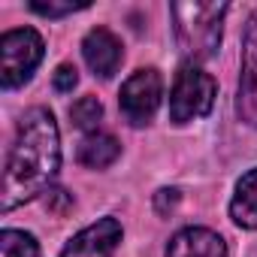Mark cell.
Instances as JSON below:
<instances>
[{
    "label": "cell",
    "instance_id": "cell-1",
    "mask_svg": "<svg viewBox=\"0 0 257 257\" xmlns=\"http://www.w3.org/2000/svg\"><path fill=\"white\" fill-rule=\"evenodd\" d=\"M61 170V131L52 109L31 106L16 127L4 167V212H13L52 191Z\"/></svg>",
    "mask_w": 257,
    "mask_h": 257
},
{
    "label": "cell",
    "instance_id": "cell-2",
    "mask_svg": "<svg viewBox=\"0 0 257 257\" xmlns=\"http://www.w3.org/2000/svg\"><path fill=\"white\" fill-rule=\"evenodd\" d=\"M227 13H230V4H224V0H218V4H200V0L170 4L176 46L188 58V64H200L218 55Z\"/></svg>",
    "mask_w": 257,
    "mask_h": 257
},
{
    "label": "cell",
    "instance_id": "cell-3",
    "mask_svg": "<svg viewBox=\"0 0 257 257\" xmlns=\"http://www.w3.org/2000/svg\"><path fill=\"white\" fill-rule=\"evenodd\" d=\"M218 82L212 73H206L200 64H182L173 88H170V121L173 124H191L197 118H206L215 106Z\"/></svg>",
    "mask_w": 257,
    "mask_h": 257
},
{
    "label": "cell",
    "instance_id": "cell-4",
    "mask_svg": "<svg viewBox=\"0 0 257 257\" xmlns=\"http://www.w3.org/2000/svg\"><path fill=\"white\" fill-rule=\"evenodd\" d=\"M46 58L43 34L34 28H13L0 37V85L4 91H16L28 85L37 67Z\"/></svg>",
    "mask_w": 257,
    "mask_h": 257
},
{
    "label": "cell",
    "instance_id": "cell-5",
    "mask_svg": "<svg viewBox=\"0 0 257 257\" xmlns=\"http://www.w3.org/2000/svg\"><path fill=\"white\" fill-rule=\"evenodd\" d=\"M164 100V76L158 67H143L124 79L118 91L121 118L131 127H149Z\"/></svg>",
    "mask_w": 257,
    "mask_h": 257
},
{
    "label": "cell",
    "instance_id": "cell-6",
    "mask_svg": "<svg viewBox=\"0 0 257 257\" xmlns=\"http://www.w3.org/2000/svg\"><path fill=\"white\" fill-rule=\"evenodd\" d=\"M236 115H239L242 124L257 131V10L248 16L245 34H242V67H239Z\"/></svg>",
    "mask_w": 257,
    "mask_h": 257
},
{
    "label": "cell",
    "instance_id": "cell-7",
    "mask_svg": "<svg viewBox=\"0 0 257 257\" xmlns=\"http://www.w3.org/2000/svg\"><path fill=\"white\" fill-rule=\"evenodd\" d=\"M121 239H124L121 221L106 215V218H97L94 224L82 227L76 236H70V242L61 248V257H112L118 251Z\"/></svg>",
    "mask_w": 257,
    "mask_h": 257
},
{
    "label": "cell",
    "instance_id": "cell-8",
    "mask_svg": "<svg viewBox=\"0 0 257 257\" xmlns=\"http://www.w3.org/2000/svg\"><path fill=\"white\" fill-rule=\"evenodd\" d=\"M82 58L94 76L112 79L124 61V43L109 28H91L82 40Z\"/></svg>",
    "mask_w": 257,
    "mask_h": 257
},
{
    "label": "cell",
    "instance_id": "cell-9",
    "mask_svg": "<svg viewBox=\"0 0 257 257\" xmlns=\"http://www.w3.org/2000/svg\"><path fill=\"white\" fill-rule=\"evenodd\" d=\"M164 257H230L221 233L209 227H182L173 233Z\"/></svg>",
    "mask_w": 257,
    "mask_h": 257
},
{
    "label": "cell",
    "instance_id": "cell-10",
    "mask_svg": "<svg viewBox=\"0 0 257 257\" xmlns=\"http://www.w3.org/2000/svg\"><path fill=\"white\" fill-rule=\"evenodd\" d=\"M121 158V143L112 137V134H103V131H94V134H85L79 140V149H76V161L88 170H106L112 167L115 161Z\"/></svg>",
    "mask_w": 257,
    "mask_h": 257
},
{
    "label": "cell",
    "instance_id": "cell-11",
    "mask_svg": "<svg viewBox=\"0 0 257 257\" xmlns=\"http://www.w3.org/2000/svg\"><path fill=\"white\" fill-rule=\"evenodd\" d=\"M230 218L242 230H257V167H251L233 191L230 200Z\"/></svg>",
    "mask_w": 257,
    "mask_h": 257
},
{
    "label": "cell",
    "instance_id": "cell-12",
    "mask_svg": "<svg viewBox=\"0 0 257 257\" xmlns=\"http://www.w3.org/2000/svg\"><path fill=\"white\" fill-rule=\"evenodd\" d=\"M0 257H40V242L28 230L7 227L0 233Z\"/></svg>",
    "mask_w": 257,
    "mask_h": 257
},
{
    "label": "cell",
    "instance_id": "cell-13",
    "mask_svg": "<svg viewBox=\"0 0 257 257\" xmlns=\"http://www.w3.org/2000/svg\"><path fill=\"white\" fill-rule=\"evenodd\" d=\"M70 118H73V124L79 127V131L94 134L97 127H100V121H103V103H100L97 97L85 94V97H79V100L70 106Z\"/></svg>",
    "mask_w": 257,
    "mask_h": 257
},
{
    "label": "cell",
    "instance_id": "cell-14",
    "mask_svg": "<svg viewBox=\"0 0 257 257\" xmlns=\"http://www.w3.org/2000/svg\"><path fill=\"white\" fill-rule=\"evenodd\" d=\"M91 4L85 0V4H40V0H34L31 4V13H37V16H43V19H64V16H73V13H82V10H88Z\"/></svg>",
    "mask_w": 257,
    "mask_h": 257
},
{
    "label": "cell",
    "instance_id": "cell-15",
    "mask_svg": "<svg viewBox=\"0 0 257 257\" xmlns=\"http://www.w3.org/2000/svg\"><path fill=\"white\" fill-rule=\"evenodd\" d=\"M79 85V70L73 64H58V70L52 73V88L58 94H70Z\"/></svg>",
    "mask_w": 257,
    "mask_h": 257
},
{
    "label": "cell",
    "instance_id": "cell-16",
    "mask_svg": "<svg viewBox=\"0 0 257 257\" xmlns=\"http://www.w3.org/2000/svg\"><path fill=\"white\" fill-rule=\"evenodd\" d=\"M179 200H182V191L179 188H161L158 194H155V209H158V215H170L176 206H179Z\"/></svg>",
    "mask_w": 257,
    "mask_h": 257
},
{
    "label": "cell",
    "instance_id": "cell-17",
    "mask_svg": "<svg viewBox=\"0 0 257 257\" xmlns=\"http://www.w3.org/2000/svg\"><path fill=\"white\" fill-rule=\"evenodd\" d=\"M46 203L52 206V212H58V215H64L70 206H73V197L64 191V188H52L49 194H46Z\"/></svg>",
    "mask_w": 257,
    "mask_h": 257
}]
</instances>
